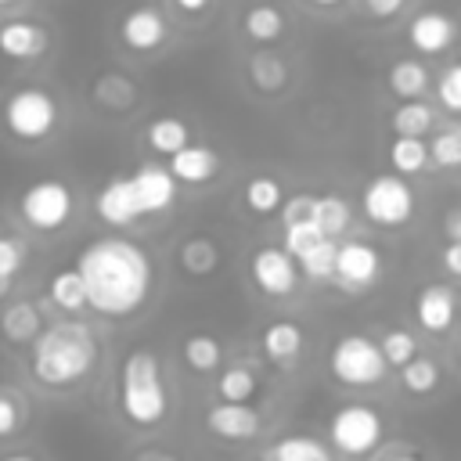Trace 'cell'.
I'll list each match as a JSON object with an SVG mask.
<instances>
[{"label": "cell", "instance_id": "cb8c5ba5", "mask_svg": "<svg viewBox=\"0 0 461 461\" xmlns=\"http://www.w3.org/2000/svg\"><path fill=\"white\" fill-rule=\"evenodd\" d=\"M249 79L259 94H281L288 86V65L274 50H256L249 58Z\"/></svg>", "mask_w": 461, "mask_h": 461}, {"label": "cell", "instance_id": "f6af8a7d", "mask_svg": "<svg viewBox=\"0 0 461 461\" xmlns=\"http://www.w3.org/2000/svg\"><path fill=\"white\" fill-rule=\"evenodd\" d=\"M443 234H447L450 241H461V205L443 216Z\"/></svg>", "mask_w": 461, "mask_h": 461}, {"label": "cell", "instance_id": "ac0fdd59", "mask_svg": "<svg viewBox=\"0 0 461 461\" xmlns=\"http://www.w3.org/2000/svg\"><path fill=\"white\" fill-rule=\"evenodd\" d=\"M414 317L432 335L447 331L454 324V317H457V295H454V288H447V285H425L418 292V299H414Z\"/></svg>", "mask_w": 461, "mask_h": 461}, {"label": "cell", "instance_id": "f907efd6", "mask_svg": "<svg viewBox=\"0 0 461 461\" xmlns=\"http://www.w3.org/2000/svg\"><path fill=\"white\" fill-rule=\"evenodd\" d=\"M313 7H335V4H342V0H310Z\"/></svg>", "mask_w": 461, "mask_h": 461}, {"label": "cell", "instance_id": "484cf974", "mask_svg": "<svg viewBox=\"0 0 461 461\" xmlns=\"http://www.w3.org/2000/svg\"><path fill=\"white\" fill-rule=\"evenodd\" d=\"M47 299H50L61 313H83V310H86V285H83L79 270H76V267L58 270V274L50 277V285H47Z\"/></svg>", "mask_w": 461, "mask_h": 461}, {"label": "cell", "instance_id": "f35d334b", "mask_svg": "<svg viewBox=\"0 0 461 461\" xmlns=\"http://www.w3.org/2000/svg\"><path fill=\"white\" fill-rule=\"evenodd\" d=\"M436 97L447 112H461V61L443 68V76L436 83Z\"/></svg>", "mask_w": 461, "mask_h": 461}, {"label": "cell", "instance_id": "9c48e42d", "mask_svg": "<svg viewBox=\"0 0 461 461\" xmlns=\"http://www.w3.org/2000/svg\"><path fill=\"white\" fill-rule=\"evenodd\" d=\"M249 274H252V285L263 295H270V299H285L299 285V267H295V259L281 245H259V249H252Z\"/></svg>", "mask_w": 461, "mask_h": 461}, {"label": "cell", "instance_id": "2e32d148", "mask_svg": "<svg viewBox=\"0 0 461 461\" xmlns=\"http://www.w3.org/2000/svg\"><path fill=\"white\" fill-rule=\"evenodd\" d=\"M50 47V36L40 22L29 18H14L0 25V54L11 61H32Z\"/></svg>", "mask_w": 461, "mask_h": 461}, {"label": "cell", "instance_id": "836d02e7", "mask_svg": "<svg viewBox=\"0 0 461 461\" xmlns=\"http://www.w3.org/2000/svg\"><path fill=\"white\" fill-rule=\"evenodd\" d=\"M335 252H339V241H335V238H321L317 245H310V249L295 259V267H299L310 281H331V274H335Z\"/></svg>", "mask_w": 461, "mask_h": 461}, {"label": "cell", "instance_id": "7c38bea8", "mask_svg": "<svg viewBox=\"0 0 461 461\" xmlns=\"http://www.w3.org/2000/svg\"><path fill=\"white\" fill-rule=\"evenodd\" d=\"M133 180V191H137V205H140V216H158L166 212L173 202H176V180L166 166L158 162H144L130 173Z\"/></svg>", "mask_w": 461, "mask_h": 461}, {"label": "cell", "instance_id": "8992f818", "mask_svg": "<svg viewBox=\"0 0 461 461\" xmlns=\"http://www.w3.org/2000/svg\"><path fill=\"white\" fill-rule=\"evenodd\" d=\"M382 432H385L382 414L367 403H342L328 418V439L346 457H367L382 443Z\"/></svg>", "mask_w": 461, "mask_h": 461}, {"label": "cell", "instance_id": "c3c4849f", "mask_svg": "<svg viewBox=\"0 0 461 461\" xmlns=\"http://www.w3.org/2000/svg\"><path fill=\"white\" fill-rule=\"evenodd\" d=\"M385 461H425V457H418V454H393V457H385Z\"/></svg>", "mask_w": 461, "mask_h": 461}, {"label": "cell", "instance_id": "8fae6325", "mask_svg": "<svg viewBox=\"0 0 461 461\" xmlns=\"http://www.w3.org/2000/svg\"><path fill=\"white\" fill-rule=\"evenodd\" d=\"M169 40V25L151 4H137L119 18V43L133 54H155Z\"/></svg>", "mask_w": 461, "mask_h": 461}, {"label": "cell", "instance_id": "f1b7e54d", "mask_svg": "<svg viewBox=\"0 0 461 461\" xmlns=\"http://www.w3.org/2000/svg\"><path fill=\"white\" fill-rule=\"evenodd\" d=\"M176 259H180L184 274H191V277H209V274L220 267V245H216L212 238H205V234H194V238H187V241L180 245Z\"/></svg>", "mask_w": 461, "mask_h": 461}, {"label": "cell", "instance_id": "ab89813d", "mask_svg": "<svg viewBox=\"0 0 461 461\" xmlns=\"http://www.w3.org/2000/svg\"><path fill=\"white\" fill-rule=\"evenodd\" d=\"M22 421H25L22 400H18L7 385H0V439H11V436L22 429Z\"/></svg>", "mask_w": 461, "mask_h": 461}, {"label": "cell", "instance_id": "ba28073f", "mask_svg": "<svg viewBox=\"0 0 461 461\" xmlns=\"http://www.w3.org/2000/svg\"><path fill=\"white\" fill-rule=\"evenodd\" d=\"M360 212L375 227H403L414 216V191L400 173H382L364 184Z\"/></svg>", "mask_w": 461, "mask_h": 461}, {"label": "cell", "instance_id": "83f0119b", "mask_svg": "<svg viewBox=\"0 0 461 461\" xmlns=\"http://www.w3.org/2000/svg\"><path fill=\"white\" fill-rule=\"evenodd\" d=\"M432 122H436V112L421 97L418 101H400L389 112V126H393L396 137H425L432 130Z\"/></svg>", "mask_w": 461, "mask_h": 461}, {"label": "cell", "instance_id": "7bdbcfd3", "mask_svg": "<svg viewBox=\"0 0 461 461\" xmlns=\"http://www.w3.org/2000/svg\"><path fill=\"white\" fill-rule=\"evenodd\" d=\"M403 4L407 0H364V11L371 14V18H393V14H400L403 11Z\"/></svg>", "mask_w": 461, "mask_h": 461}, {"label": "cell", "instance_id": "681fc988", "mask_svg": "<svg viewBox=\"0 0 461 461\" xmlns=\"http://www.w3.org/2000/svg\"><path fill=\"white\" fill-rule=\"evenodd\" d=\"M0 461H36L32 454H7V457H0Z\"/></svg>", "mask_w": 461, "mask_h": 461}, {"label": "cell", "instance_id": "4316f807", "mask_svg": "<svg viewBox=\"0 0 461 461\" xmlns=\"http://www.w3.org/2000/svg\"><path fill=\"white\" fill-rule=\"evenodd\" d=\"M180 357H184V364H187L191 371L209 375V371H216V367L223 364V342H220L216 335H209V331H194V335L184 339Z\"/></svg>", "mask_w": 461, "mask_h": 461}, {"label": "cell", "instance_id": "277c9868", "mask_svg": "<svg viewBox=\"0 0 461 461\" xmlns=\"http://www.w3.org/2000/svg\"><path fill=\"white\" fill-rule=\"evenodd\" d=\"M4 133L18 144H43L61 126V104L47 86H14L0 104Z\"/></svg>", "mask_w": 461, "mask_h": 461}, {"label": "cell", "instance_id": "db71d44e", "mask_svg": "<svg viewBox=\"0 0 461 461\" xmlns=\"http://www.w3.org/2000/svg\"><path fill=\"white\" fill-rule=\"evenodd\" d=\"M457 360H461V342H457Z\"/></svg>", "mask_w": 461, "mask_h": 461}, {"label": "cell", "instance_id": "44dd1931", "mask_svg": "<svg viewBox=\"0 0 461 461\" xmlns=\"http://www.w3.org/2000/svg\"><path fill=\"white\" fill-rule=\"evenodd\" d=\"M241 29L256 43H277L288 25H285V11L281 7H274V4H252L241 14Z\"/></svg>", "mask_w": 461, "mask_h": 461}, {"label": "cell", "instance_id": "5bb4252c", "mask_svg": "<svg viewBox=\"0 0 461 461\" xmlns=\"http://www.w3.org/2000/svg\"><path fill=\"white\" fill-rule=\"evenodd\" d=\"M94 212L108 223V227H130L140 220V205H137V191L130 176H108L94 198Z\"/></svg>", "mask_w": 461, "mask_h": 461}, {"label": "cell", "instance_id": "e575fe53", "mask_svg": "<svg viewBox=\"0 0 461 461\" xmlns=\"http://www.w3.org/2000/svg\"><path fill=\"white\" fill-rule=\"evenodd\" d=\"M400 385L407 389V393H414V396H429L436 385H439V364L432 360V357H414V360H407L403 367H400Z\"/></svg>", "mask_w": 461, "mask_h": 461}, {"label": "cell", "instance_id": "6da1fadb", "mask_svg": "<svg viewBox=\"0 0 461 461\" xmlns=\"http://www.w3.org/2000/svg\"><path fill=\"white\" fill-rule=\"evenodd\" d=\"M76 270L86 285V306L101 317H130L137 313L155 285L151 256L119 234L97 238L76 256Z\"/></svg>", "mask_w": 461, "mask_h": 461}, {"label": "cell", "instance_id": "f546056e", "mask_svg": "<svg viewBox=\"0 0 461 461\" xmlns=\"http://www.w3.org/2000/svg\"><path fill=\"white\" fill-rule=\"evenodd\" d=\"M256 393H259V378L249 364H230L216 378V396L223 403H249Z\"/></svg>", "mask_w": 461, "mask_h": 461}, {"label": "cell", "instance_id": "30bf717a", "mask_svg": "<svg viewBox=\"0 0 461 461\" xmlns=\"http://www.w3.org/2000/svg\"><path fill=\"white\" fill-rule=\"evenodd\" d=\"M382 274V256L375 245L360 241V238H349V241H339V252H335V274L331 281L346 292H367Z\"/></svg>", "mask_w": 461, "mask_h": 461}, {"label": "cell", "instance_id": "60d3db41", "mask_svg": "<svg viewBox=\"0 0 461 461\" xmlns=\"http://www.w3.org/2000/svg\"><path fill=\"white\" fill-rule=\"evenodd\" d=\"M25 267V245L14 234H0V277L14 281V274Z\"/></svg>", "mask_w": 461, "mask_h": 461}, {"label": "cell", "instance_id": "9a60e30c", "mask_svg": "<svg viewBox=\"0 0 461 461\" xmlns=\"http://www.w3.org/2000/svg\"><path fill=\"white\" fill-rule=\"evenodd\" d=\"M407 40L418 54H443L457 40V22L447 11H421L411 18Z\"/></svg>", "mask_w": 461, "mask_h": 461}, {"label": "cell", "instance_id": "816d5d0a", "mask_svg": "<svg viewBox=\"0 0 461 461\" xmlns=\"http://www.w3.org/2000/svg\"><path fill=\"white\" fill-rule=\"evenodd\" d=\"M7 292H11V281H7V277H0V295H7Z\"/></svg>", "mask_w": 461, "mask_h": 461}, {"label": "cell", "instance_id": "603a6c76", "mask_svg": "<svg viewBox=\"0 0 461 461\" xmlns=\"http://www.w3.org/2000/svg\"><path fill=\"white\" fill-rule=\"evenodd\" d=\"M241 202H245L249 212H256V216H270V212H281V205H285V187H281L277 176L259 173V176H249V180H245V187H241Z\"/></svg>", "mask_w": 461, "mask_h": 461}, {"label": "cell", "instance_id": "7dc6e473", "mask_svg": "<svg viewBox=\"0 0 461 461\" xmlns=\"http://www.w3.org/2000/svg\"><path fill=\"white\" fill-rule=\"evenodd\" d=\"M133 461H176L173 454H166V450H140Z\"/></svg>", "mask_w": 461, "mask_h": 461}, {"label": "cell", "instance_id": "d4e9b609", "mask_svg": "<svg viewBox=\"0 0 461 461\" xmlns=\"http://www.w3.org/2000/svg\"><path fill=\"white\" fill-rule=\"evenodd\" d=\"M385 83H389V90H393L400 101H418V97H425V90H429V68H425L421 61H414V58H400V61L389 68Z\"/></svg>", "mask_w": 461, "mask_h": 461}, {"label": "cell", "instance_id": "e0dca14e", "mask_svg": "<svg viewBox=\"0 0 461 461\" xmlns=\"http://www.w3.org/2000/svg\"><path fill=\"white\" fill-rule=\"evenodd\" d=\"M166 169L173 173L176 184L198 187V184H209L220 173V155L212 148H205V144H184L180 151L169 155V166Z\"/></svg>", "mask_w": 461, "mask_h": 461}, {"label": "cell", "instance_id": "d590c367", "mask_svg": "<svg viewBox=\"0 0 461 461\" xmlns=\"http://www.w3.org/2000/svg\"><path fill=\"white\" fill-rule=\"evenodd\" d=\"M429 162H436L439 169H457L461 166V122H447L443 130L432 133Z\"/></svg>", "mask_w": 461, "mask_h": 461}, {"label": "cell", "instance_id": "d6986e66", "mask_svg": "<svg viewBox=\"0 0 461 461\" xmlns=\"http://www.w3.org/2000/svg\"><path fill=\"white\" fill-rule=\"evenodd\" d=\"M40 331H43V313L36 303L18 299V303H7L0 310V335L11 346H32Z\"/></svg>", "mask_w": 461, "mask_h": 461}, {"label": "cell", "instance_id": "8d00e7d4", "mask_svg": "<svg viewBox=\"0 0 461 461\" xmlns=\"http://www.w3.org/2000/svg\"><path fill=\"white\" fill-rule=\"evenodd\" d=\"M378 349H382V357H385L389 367H403L407 360L418 357V339H414L411 331H403V328H389V331L378 339Z\"/></svg>", "mask_w": 461, "mask_h": 461}, {"label": "cell", "instance_id": "7402d4cb", "mask_svg": "<svg viewBox=\"0 0 461 461\" xmlns=\"http://www.w3.org/2000/svg\"><path fill=\"white\" fill-rule=\"evenodd\" d=\"M144 140H148V148L155 155H166L169 158L173 151H180L184 144H191V126L184 119H176V115H158V119L148 122Z\"/></svg>", "mask_w": 461, "mask_h": 461}, {"label": "cell", "instance_id": "ffe728a7", "mask_svg": "<svg viewBox=\"0 0 461 461\" xmlns=\"http://www.w3.org/2000/svg\"><path fill=\"white\" fill-rule=\"evenodd\" d=\"M259 346H263V357L274 360V364H295L303 346H306V335L295 321H270L259 335Z\"/></svg>", "mask_w": 461, "mask_h": 461}, {"label": "cell", "instance_id": "b9f144b4", "mask_svg": "<svg viewBox=\"0 0 461 461\" xmlns=\"http://www.w3.org/2000/svg\"><path fill=\"white\" fill-rule=\"evenodd\" d=\"M313 205H317V194H292V198H285V205H281L285 227L288 223H310L313 220Z\"/></svg>", "mask_w": 461, "mask_h": 461}, {"label": "cell", "instance_id": "52a82bcc", "mask_svg": "<svg viewBox=\"0 0 461 461\" xmlns=\"http://www.w3.org/2000/svg\"><path fill=\"white\" fill-rule=\"evenodd\" d=\"M72 209H76V194L65 180H54V176H43L36 184H29L22 194H18V212L22 220L32 227V230H58L72 220Z\"/></svg>", "mask_w": 461, "mask_h": 461}, {"label": "cell", "instance_id": "74e56055", "mask_svg": "<svg viewBox=\"0 0 461 461\" xmlns=\"http://www.w3.org/2000/svg\"><path fill=\"white\" fill-rule=\"evenodd\" d=\"M321 238H328V234H321L313 220H310V223H288V227H285V245H281V249H285L292 259H299V256H303L310 245H317Z\"/></svg>", "mask_w": 461, "mask_h": 461}, {"label": "cell", "instance_id": "f5cc1de1", "mask_svg": "<svg viewBox=\"0 0 461 461\" xmlns=\"http://www.w3.org/2000/svg\"><path fill=\"white\" fill-rule=\"evenodd\" d=\"M11 4H18V0H0V7H11Z\"/></svg>", "mask_w": 461, "mask_h": 461}, {"label": "cell", "instance_id": "ee69618b", "mask_svg": "<svg viewBox=\"0 0 461 461\" xmlns=\"http://www.w3.org/2000/svg\"><path fill=\"white\" fill-rule=\"evenodd\" d=\"M439 263H443V270H447V274L461 277V241H447V249H443Z\"/></svg>", "mask_w": 461, "mask_h": 461}, {"label": "cell", "instance_id": "5b68a950", "mask_svg": "<svg viewBox=\"0 0 461 461\" xmlns=\"http://www.w3.org/2000/svg\"><path fill=\"white\" fill-rule=\"evenodd\" d=\"M328 367H331V378L342 382V385H353V389H364V385H378L389 371L378 342L371 335H360V331H349V335H339L331 353H328Z\"/></svg>", "mask_w": 461, "mask_h": 461}, {"label": "cell", "instance_id": "7a4b0ae2", "mask_svg": "<svg viewBox=\"0 0 461 461\" xmlns=\"http://www.w3.org/2000/svg\"><path fill=\"white\" fill-rule=\"evenodd\" d=\"M97 364V339L79 321H54L32 342L29 367L32 378L47 389H68L83 382Z\"/></svg>", "mask_w": 461, "mask_h": 461}, {"label": "cell", "instance_id": "bcb514c9", "mask_svg": "<svg viewBox=\"0 0 461 461\" xmlns=\"http://www.w3.org/2000/svg\"><path fill=\"white\" fill-rule=\"evenodd\" d=\"M173 4H176L184 14H202V11H205L212 0H173Z\"/></svg>", "mask_w": 461, "mask_h": 461}, {"label": "cell", "instance_id": "4dcf8cb0", "mask_svg": "<svg viewBox=\"0 0 461 461\" xmlns=\"http://www.w3.org/2000/svg\"><path fill=\"white\" fill-rule=\"evenodd\" d=\"M270 461H335V457H331V450L317 436L292 432V436H281L270 447Z\"/></svg>", "mask_w": 461, "mask_h": 461}, {"label": "cell", "instance_id": "3957f363", "mask_svg": "<svg viewBox=\"0 0 461 461\" xmlns=\"http://www.w3.org/2000/svg\"><path fill=\"white\" fill-rule=\"evenodd\" d=\"M119 411L137 429H155L169 414V389L162 360L148 346H133L119 371Z\"/></svg>", "mask_w": 461, "mask_h": 461}, {"label": "cell", "instance_id": "4fadbf2b", "mask_svg": "<svg viewBox=\"0 0 461 461\" xmlns=\"http://www.w3.org/2000/svg\"><path fill=\"white\" fill-rule=\"evenodd\" d=\"M205 429L216 436V439H230V443H241V439H256L259 429H263V414L249 403H212L205 411Z\"/></svg>", "mask_w": 461, "mask_h": 461}, {"label": "cell", "instance_id": "1f68e13d", "mask_svg": "<svg viewBox=\"0 0 461 461\" xmlns=\"http://www.w3.org/2000/svg\"><path fill=\"white\" fill-rule=\"evenodd\" d=\"M313 223H317L321 234L339 238V234L349 230V223H353V209H349V202H346L342 194H317Z\"/></svg>", "mask_w": 461, "mask_h": 461}, {"label": "cell", "instance_id": "d6a6232c", "mask_svg": "<svg viewBox=\"0 0 461 461\" xmlns=\"http://www.w3.org/2000/svg\"><path fill=\"white\" fill-rule=\"evenodd\" d=\"M389 166L400 176H414L429 166V140L425 137H393L389 144Z\"/></svg>", "mask_w": 461, "mask_h": 461}]
</instances>
